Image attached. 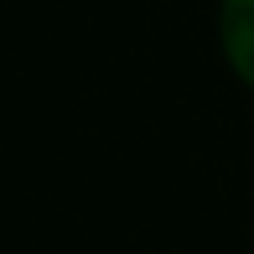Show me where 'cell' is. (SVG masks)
<instances>
[{"label":"cell","instance_id":"cell-1","mask_svg":"<svg viewBox=\"0 0 254 254\" xmlns=\"http://www.w3.org/2000/svg\"><path fill=\"white\" fill-rule=\"evenodd\" d=\"M218 47L244 88H254V0H218Z\"/></svg>","mask_w":254,"mask_h":254}]
</instances>
